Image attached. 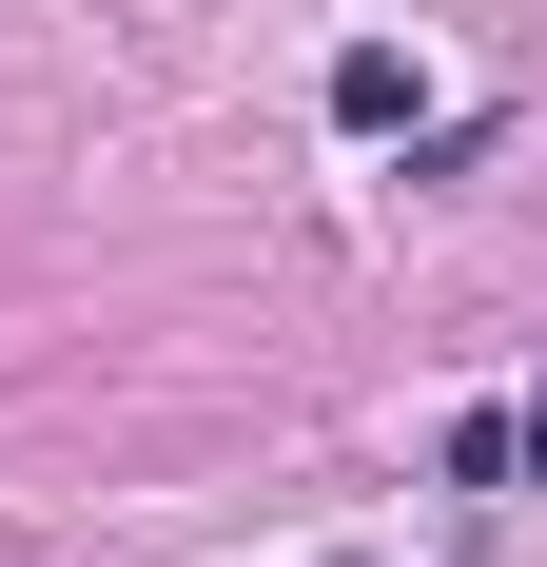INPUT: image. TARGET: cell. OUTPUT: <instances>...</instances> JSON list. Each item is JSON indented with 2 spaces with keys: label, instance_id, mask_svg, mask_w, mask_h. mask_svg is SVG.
Segmentation results:
<instances>
[{
  "label": "cell",
  "instance_id": "6da1fadb",
  "mask_svg": "<svg viewBox=\"0 0 547 567\" xmlns=\"http://www.w3.org/2000/svg\"><path fill=\"white\" fill-rule=\"evenodd\" d=\"M411 99H431V79H411V40H352V59H332V117H352V137H391Z\"/></svg>",
  "mask_w": 547,
  "mask_h": 567
},
{
  "label": "cell",
  "instance_id": "7a4b0ae2",
  "mask_svg": "<svg viewBox=\"0 0 547 567\" xmlns=\"http://www.w3.org/2000/svg\"><path fill=\"white\" fill-rule=\"evenodd\" d=\"M508 470H547V392H528V411H508Z\"/></svg>",
  "mask_w": 547,
  "mask_h": 567
}]
</instances>
